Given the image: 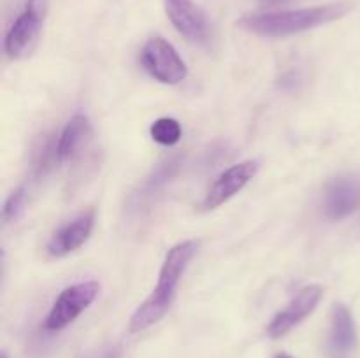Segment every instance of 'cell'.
Instances as JSON below:
<instances>
[{
  "label": "cell",
  "mask_w": 360,
  "mask_h": 358,
  "mask_svg": "<svg viewBox=\"0 0 360 358\" xmlns=\"http://www.w3.org/2000/svg\"><path fill=\"white\" fill-rule=\"evenodd\" d=\"M197 251H199V242L197 241L178 242L169 249L160 267V272H158L157 286L153 288L150 297L134 311L132 318H130V332H143L167 314L176 298V290L181 283L183 274L188 269L190 262L197 255Z\"/></svg>",
  "instance_id": "obj_1"
},
{
  "label": "cell",
  "mask_w": 360,
  "mask_h": 358,
  "mask_svg": "<svg viewBox=\"0 0 360 358\" xmlns=\"http://www.w3.org/2000/svg\"><path fill=\"white\" fill-rule=\"evenodd\" d=\"M350 4L333 2L297 11L248 14V16H243L238 25L250 34L260 35V37H287V35L301 34V32L341 20L345 14L350 13Z\"/></svg>",
  "instance_id": "obj_2"
},
{
  "label": "cell",
  "mask_w": 360,
  "mask_h": 358,
  "mask_svg": "<svg viewBox=\"0 0 360 358\" xmlns=\"http://www.w3.org/2000/svg\"><path fill=\"white\" fill-rule=\"evenodd\" d=\"M48 13V0H28L25 11L14 20L4 39V49L9 58H23L35 48Z\"/></svg>",
  "instance_id": "obj_3"
},
{
  "label": "cell",
  "mask_w": 360,
  "mask_h": 358,
  "mask_svg": "<svg viewBox=\"0 0 360 358\" xmlns=\"http://www.w3.org/2000/svg\"><path fill=\"white\" fill-rule=\"evenodd\" d=\"M98 291L101 284L97 281H83L60 291L46 316L44 329L48 332H58L69 326L70 323L76 321L77 316L83 314L94 304L95 298L98 297Z\"/></svg>",
  "instance_id": "obj_4"
},
{
  "label": "cell",
  "mask_w": 360,
  "mask_h": 358,
  "mask_svg": "<svg viewBox=\"0 0 360 358\" xmlns=\"http://www.w3.org/2000/svg\"><path fill=\"white\" fill-rule=\"evenodd\" d=\"M141 63L153 79L164 84H179L188 76V69L174 46L162 37H153L143 46Z\"/></svg>",
  "instance_id": "obj_5"
},
{
  "label": "cell",
  "mask_w": 360,
  "mask_h": 358,
  "mask_svg": "<svg viewBox=\"0 0 360 358\" xmlns=\"http://www.w3.org/2000/svg\"><path fill=\"white\" fill-rule=\"evenodd\" d=\"M165 14L172 27L190 42L199 46H210L213 41V30L206 13L193 0H164Z\"/></svg>",
  "instance_id": "obj_6"
},
{
  "label": "cell",
  "mask_w": 360,
  "mask_h": 358,
  "mask_svg": "<svg viewBox=\"0 0 360 358\" xmlns=\"http://www.w3.org/2000/svg\"><path fill=\"white\" fill-rule=\"evenodd\" d=\"M323 297V288L320 284H309L304 286L290 302L287 304V307L281 309L271 323L267 325V336L271 339H281V337L287 336L290 330H294L295 326L301 325L309 314H313V311L316 309V305L320 304Z\"/></svg>",
  "instance_id": "obj_7"
},
{
  "label": "cell",
  "mask_w": 360,
  "mask_h": 358,
  "mask_svg": "<svg viewBox=\"0 0 360 358\" xmlns=\"http://www.w3.org/2000/svg\"><path fill=\"white\" fill-rule=\"evenodd\" d=\"M257 171H259V161L246 160L241 164L232 165L225 172L218 175L217 181L211 185L207 190L206 197L202 200V209L211 211L220 207L221 204L229 202L232 197L238 195L253 178H255Z\"/></svg>",
  "instance_id": "obj_8"
},
{
  "label": "cell",
  "mask_w": 360,
  "mask_h": 358,
  "mask_svg": "<svg viewBox=\"0 0 360 358\" xmlns=\"http://www.w3.org/2000/svg\"><path fill=\"white\" fill-rule=\"evenodd\" d=\"M360 207V179L354 175L336 178L326 186L323 213L329 220H343Z\"/></svg>",
  "instance_id": "obj_9"
},
{
  "label": "cell",
  "mask_w": 360,
  "mask_h": 358,
  "mask_svg": "<svg viewBox=\"0 0 360 358\" xmlns=\"http://www.w3.org/2000/svg\"><path fill=\"white\" fill-rule=\"evenodd\" d=\"M95 225V211H84L77 214L74 220L60 227L55 234L51 235L48 242V253L55 258L70 255L76 249H79L84 242L90 239L91 230Z\"/></svg>",
  "instance_id": "obj_10"
},
{
  "label": "cell",
  "mask_w": 360,
  "mask_h": 358,
  "mask_svg": "<svg viewBox=\"0 0 360 358\" xmlns=\"http://www.w3.org/2000/svg\"><path fill=\"white\" fill-rule=\"evenodd\" d=\"M90 133L91 125L88 116H72L67 121V125L63 126V130L58 135V140H56V158H58V161L70 160L83 147V144L86 142Z\"/></svg>",
  "instance_id": "obj_11"
},
{
  "label": "cell",
  "mask_w": 360,
  "mask_h": 358,
  "mask_svg": "<svg viewBox=\"0 0 360 358\" xmlns=\"http://www.w3.org/2000/svg\"><path fill=\"white\" fill-rule=\"evenodd\" d=\"M357 344L354 316L345 304H334L330 312V347L340 353L354 350Z\"/></svg>",
  "instance_id": "obj_12"
},
{
  "label": "cell",
  "mask_w": 360,
  "mask_h": 358,
  "mask_svg": "<svg viewBox=\"0 0 360 358\" xmlns=\"http://www.w3.org/2000/svg\"><path fill=\"white\" fill-rule=\"evenodd\" d=\"M181 164H183V158L179 157V154H176V157L167 158L164 164L158 165V167L148 175L146 181L143 183V186H141V193H137L136 195V199L139 200V204L144 202V200L151 199L153 195H157V192H160V190L164 188V186L167 185L176 174H178Z\"/></svg>",
  "instance_id": "obj_13"
},
{
  "label": "cell",
  "mask_w": 360,
  "mask_h": 358,
  "mask_svg": "<svg viewBox=\"0 0 360 358\" xmlns=\"http://www.w3.org/2000/svg\"><path fill=\"white\" fill-rule=\"evenodd\" d=\"M151 139L162 146H174L183 135L181 125L174 118H158L150 126Z\"/></svg>",
  "instance_id": "obj_14"
},
{
  "label": "cell",
  "mask_w": 360,
  "mask_h": 358,
  "mask_svg": "<svg viewBox=\"0 0 360 358\" xmlns=\"http://www.w3.org/2000/svg\"><path fill=\"white\" fill-rule=\"evenodd\" d=\"M25 206H27V186H20L7 197L6 204L2 207V220L6 223L18 220L20 214L23 213Z\"/></svg>",
  "instance_id": "obj_15"
},
{
  "label": "cell",
  "mask_w": 360,
  "mask_h": 358,
  "mask_svg": "<svg viewBox=\"0 0 360 358\" xmlns=\"http://www.w3.org/2000/svg\"><path fill=\"white\" fill-rule=\"evenodd\" d=\"M304 83V76L299 69H290L281 76L280 88L285 91H295L301 84Z\"/></svg>",
  "instance_id": "obj_16"
},
{
  "label": "cell",
  "mask_w": 360,
  "mask_h": 358,
  "mask_svg": "<svg viewBox=\"0 0 360 358\" xmlns=\"http://www.w3.org/2000/svg\"><path fill=\"white\" fill-rule=\"evenodd\" d=\"M79 358H122V354H120V350L116 346H102L97 347V350L86 351Z\"/></svg>",
  "instance_id": "obj_17"
},
{
  "label": "cell",
  "mask_w": 360,
  "mask_h": 358,
  "mask_svg": "<svg viewBox=\"0 0 360 358\" xmlns=\"http://www.w3.org/2000/svg\"><path fill=\"white\" fill-rule=\"evenodd\" d=\"M262 4H267V6H278V4L288 2V0H260Z\"/></svg>",
  "instance_id": "obj_18"
},
{
  "label": "cell",
  "mask_w": 360,
  "mask_h": 358,
  "mask_svg": "<svg viewBox=\"0 0 360 358\" xmlns=\"http://www.w3.org/2000/svg\"><path fill=\"white\" fill-rule=\"evenodd\" d=\"M274 358H294V357H290V354H287V353H278V354H274Z\"/></svg>",
  "instance_id": "obj_19"
},
{
  "label": "cell",
  "mask_w": 360,
  "mask_h": 358,
  "mask_svg": "<svg viewBox=\"0 0 360 358\" xmlns=\"http://www.w3.org/2000/svg\"><path fill=\"white\" fill-rule=\"evenodd\" d=\"M2 358H6V357H2Z\"/></svg>",
  "instance_id": "obj_20"
}]
</instances>
